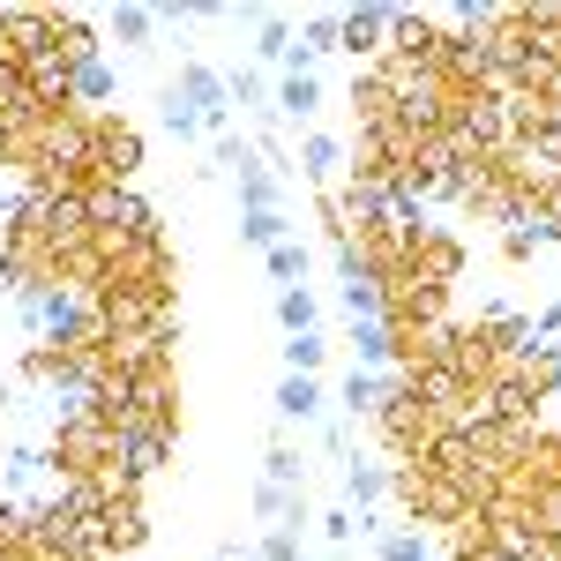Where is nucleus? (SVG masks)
I'll return each instance as SVG.
<instances>
[{"label": "nucleus", "mask_w": 561, "mask_h": 561, "mask_svg": "<svg viewBox=\"0 0 561 561\" xmlns=\"http://www.w3.org/2000/svg\"><path fill=\"white\" fill-rule=\"evenodd\" d=\"M262 270H270L277 285H293V277H307V248H300V240H277V248L262 255Z\"/></svg>", "instance_id": "nucleus-18"}, {"label": "nucleus", "mask_w": 561, "mask_h": 561, "mask_svg": "<svg viewBox=\"0 0 561 561\" xmlns=\"http://www.w3.org/2000/svg\"><path fill=\"white\" fill-rule=\"evenodd\" d=\"M217 165H232V173H240V165H255V150H248L240 135L225 128V135H217Z\"/></svg>", "instance_id": "nucleus-24"}, {"label": "nucleus", "mask_w": 561, "mask_h": 561, "mask_svg": "<svg viewBox=\"0 0 561 561\" xmlns=\"http://www.w3.org/2000/svg\"><path fill=\"white\" fill-rule=\"evenodd\" d=\"M262 60H277V68H293V23L285 15H262Z\"/></svg>", "instance_id": "nucleus-19"}, {"label": "nucleus", "mask_w": 561, "mask_h": 561, "mask_svg": "<svg viewBox=\"0 0 561 561\" xmlns=\"http://www.w3.org/2000/svg\"><path fill=\"white\" fill-rule=\"evenodd\" d=\"M345 494L359 502V510H375V502L389 494V472L382 465H345Z\"/></svg>", "instance_id": "nucleus-13"}, {"label": "nucleus", "mask_w": 561, "mask_h": 561, "mask_svg": "<svg viewBox=\"0 0 561 561\" xmlns=\"http://www.w3.org/2000/svg\"><path fill=\"white\" fill-rule=\"evenodd\" d=\"M113 68H105V60H83V68H76V83H68V105H105V98H113Z\"/></svg>", "instance_id": "nucleus-12"}, {"label": "nucleus", "mask_w": 561, "mask_h": 561, "mask_svg": "<svg viewBox=\"0 0 561 561\" xmlns=\"http://www.w3.org/2000/svg\"><path fill=\"white\" fill-rule=\"evenodd\" d=\"M300 53L307 60H314V53H337V8H322V15L300 23Z\"/></svg>", "instance_id": "nucleus-17"}, {"label": "nucleus", "mask_w": 561, "mask_h": 561, "mask_svg": "<svg viewBox=\"0 0 561 561\" xmlns=\"http://www.w3.org/2000/svg\"><path fill=\"white\" fill-rule=\"evenodd\" d=\"M38 472H53V465H45V449H15V457H8V486H31Z\"/></svg>", "instance_id": "nucleus-22"}, {"label": "nucleus", "mask_w": 561, "mask_h": 561, "mask_svg": "<svg viewBox=\"0 0 561 561\" xmlns=\"http://www.w3.org/2000/svg\"><path fill=\"white\" fill-rule=\"evenodd\" d=\"M262 561H300V531H270L262 539Z\"/></svg>", "instance_id": "nucleus-25"}, {"label": "nucleus", "mask_w": 561, "mask_h": 561, "mask_svg": "<svg viewBox=\"0 0 561 561\" xmlns=\"http://www.w3.org/2000/svg\"><path fill=\"white\" fill-rule=\"evenodd\" d=\"M322 359H330L322 330H307V337H293V345H285V375H322Z\"/></svg>", "instance_id": "nucleus-15"}, {"label": "nucleus", "mask_w": 561, "mask_h": 561, "mask_svg": "<svg viewBox=\"0 0 561 561\" xmlns=\"http://www.w3.org/2000/svg\"><path fill=\"white\" fill-rule=\"evenodd\" d=\"M330 561H352V554H330Z\"/></svg>", "instance_id": "nucleus-29"}, {"label": "nucleus", "mask_w": 561, "mask_h": 561, "mask_svg": "<svg viewBox=\"0 0 561 561\" xmlns=\"http://www.w3.org/2000/svg\"><path fill=\"white\" fill-rule=\"evenodd\" d=\"M277 322H285V337H307V330L322 322V300H314L307 285H285V293H277Z\"/></svg>", "instance_id": "nucleus-8"}, {"label": "nucleus", "mask_w": 561, "mask_h": 561, "mask_svg": "<svg viewBox=\"0 0 561 561\" xmlns=\"http://www.w3.org/2000/svg\"><path fill=\"white\" fill-rule=\"evenodd\" d=\"M337 53L382 60L389 53V8H337Z\"/></svg>", "instance_id": "nucleus-2"}, {"label": "nucleus", "mask_w": 561, "mask_h": 561, "mask_svg": "<svg viewBox=\"0 0 561 561\" xmlns=\"http://www.w3.org/2000/svg\"><path fill=\"white\" fill-rule=\"evenodd\" d=\"M277 412H285V420H314V412H322V382H314V375H285V382H277Z\"/></svg>", "instance_id": "nucleus-9"}, {"label": "nucleus", "mask_w": 561, "mask_h": 561, "mask_svg": "<svg viewBox=\"0 0 561 561\" xmlns=\"http://www.w3.org/2000/svg\"><path fill=\"white\" fill-rule=\"evenodd\" d=\"M389 389H397V375H367V367H352V375H345V412H352V420H382Z\"/></svg>", "instance_id": "nucleus-4"}, {"label": "nucleus", "mask_w": 561, "mask_h": 561, "mask_svg": "<svg viewBox=\"0 0 561 561\" xmlns=\"http://www.w3.org/2000/svg\"><path fill=\"white\" fill-rule=\"evenodd\" d=\"M217 561H248V554H217Z\"/></svg>", "instance_id": "nucleus-28"}, {"label": "nucleus", "mask_w": 561, "mask_h": 561, "mask_svg": "<svg viewBox=\"0 0 561 561\" xmlns=\"http://www.w3.org/2000/svg\"><path fill=\"white\" fill-rule=\"evenodd\" d=\"M105 23H113V38H121V45H150V31H158V15H150V8H113Z\"/></svg>", "instance_id": "nucleus-16"}, {"label": "nucleus", "mask_w": 561, "mask_h": 561, "mask_svg": "<svg viewBox=\"0 0 561 561\" xmlns=\"http://www.w3.org/2000/svg\"><path fill=\"white\" fill-rule=\"evenodd\" d=\"M165 128H173L180 142H187V135H203V121H195V105H187V98H180L173 83H165Z\"/></svg>", "instance_id": "nucleus-20"}, {"label": "nucleus", "mask_w": 561, "mask_h": 561, "mask_svg": "<svg viewBox=\"0 0 561 561\" xmlns=\"http://www.w3.org/2000/svg\"><path fill=\"white\" fill-rule=\"evenodd\" d=\"M270 486H300V457H293V449H285V442H277V449H270Z\"/></svg>", "instance_id": "nucleus-23"}, {"label": "nucleus", "mask_w": 561, "mask_h": 561, "mask_svg": "<svg viewBox=\"0 0 561 561\" xmlns=\"http://www.w3.org/2000/svg\"><path fill=\"white\" fill-rule=\"evenodd\" d=\"M389 359H397V330H389V322H352V367L382 375Z\"/></svg>", "instance_id": "nucleus-5"}, {"label": "nucleus", "mask_w": 561, "mask_h": 561, "mask_svg": "<svg viewBox=\"0 0 561 561\" xmlns=\"http://www.w3.org/2000/svg\"><path fill=\"white\" fill-rule=\"evenodd\" d=\"M337 165H345V142H337V135H307V142H300V165H293V173L314 180V187H330V180H337Z\"/></svg>", "instance_id": "nucleus-6"}, {"label": "nucleus", "mask_w": 561, "mask_h": 561, "mask_svg": "<svg viewBox=\"0 0 561 561\" xmlns=\"http://www.w3.org/2000/svg\"><path fill=\"white\" fill-rule=\"evenodd\" d=\"M382 561H427V539L420 531H382Z\"/></svg>", "instance_id": "nucleus-21"}, {"label": "nucleus", "mask_w": 561, "mask_h": 561, "mask_svg": "<svg viewBox=\"0 0 561 561\" xmlns=\"http://www.w3.org/2000/svg\"><path fill=\"white\" fill-rule=\"evenodd\" d=\"M314 105H322V76H285V83H277V113H285V121H307Z\"/></svg>", "instance_id": "nucleus-11"}, {"label": "nucleus", "mask_w": 561, "mask_h": 561, "mask_svg": "<svg viewBox=\"0 0 561 561\" xmlns=\"http://www.w3.org/2000/svg\"><path fill=\"white\" fill-rule=\"evenodd\" d=\"M502 255H510V262H524V255H539V240H531V232H524V225H517V232L502 240Z\"/></svg>", "instance_id": "nucleus-26"}, {"label": "nucleus", "mask_w": 561, "mask_h": 561, "mask_svg": "<svg viewBox=\"0 0 561 561\" xmlns=\"http://www.w3.org/2000/svg\"><path fill=\"white\" fill-rule=\"evenodd\" d=\"M517 382L531 389V397H561V345H531L517 359Z\"/></svg>", "instance_id": "nucleus-7"}, {"label": "nucleus", "mask_w": 561, "mask_h": 561, "mask_svg": "<svg viewBox=\"0 0 561 561\" xmlns=\"http://www.w3.org/2000/svg\"><path fill=\"white\" fill-rule=\"evenodd\" d=\"M240 240L270 255L277 240H293V217H285V210H248V217H240Z\"/></svg>", "instance_id": "nucleus-10"}, {"label": "nucleus", "mask_w": 561, "mask_h": 561, "mask_svg": "<svg viewBox=\"0 0 561 561\" xmlns=\"http://www.w3.org/2000/svg\"><path fill=\"white\" fill-rule=\"evenodd\" d=\"M135 173H142V135L105 121V128L90 135V187H128Z\"/></svg>", "instance_id": "nucleus-1"}, {"label": "nucleus", "mask_w": 561, "mask_h": 561, "mask_svg": "<svg viewBox=\"0 0 561 561\" xmlns=\"http://www.w3.org/2000/svg\"><path fill=\"white\" fill-rule=\"evenodd\" d=\"M255 517L270 524V531H300V524H307L300 486H270V479H262V486H255Z\"/></svg>", "instance_id": "nucleus-3"}, {"label": "nucleus", "mask_w": 561, "mask_h": 561, "mask_svg": "<svg viewBox=\"0 0 561 561\" xmlns=\"http://www.w3.org/2000/svg\"><path fill=\"white\" fill-rule=\"evenodd\" d=\"M240 203L248 210H277V173L270 165H240Z\"/></svg>", "instance_id": "nucleus-14"}, {"label": "nucleus", "mask_w": 561, "mask_h": 561, "mask_svg": "<svg viewBox=\"0 0 561 561\" xmlns=\"http://www.w3.org/2000/svg\"><path fill=\"white\" fill-rule=\"evenodd\" d=\"M322 531H330V539L345 547V539H352V510H330V517H322Z\"/></svg>", "instance_id": "nucleus-27"}]
</instances>
